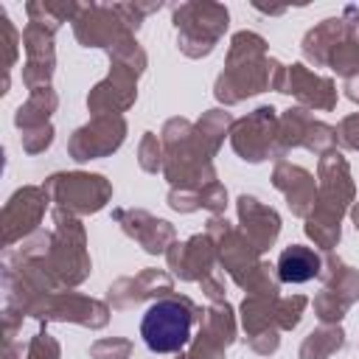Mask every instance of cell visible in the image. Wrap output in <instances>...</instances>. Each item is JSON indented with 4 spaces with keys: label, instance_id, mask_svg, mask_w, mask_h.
I'll use <instances>...</instances> for the list:
<instances>
[{
    "label": "cell",
    "instance_id": "obj_1",
    "mask_svg": "<svg viewBox=\"0 0 359 359\" xmlns=\"http://www.w3.org/2000/svg\"><path fill=\"white\" fill-rule=\"evenodd\" d=\"M286 65L266 53V39L255 31H236L227 45L224 70L216 76L213 95L227 109L258 93H280Z\"/></svg>",
    "mask_w": 359,
    "mask_h": 359
},
{
    "label": "cell",
    "instance_id": "obj_2",
    "mask_svg": "<svg viewBox=\"0 0 359 359\" xmlns=\"http://www.w3.org/2000/svg\"><path fill=\"white\" fill-rule=\"evenodd\" d=\"M163 140V177L171 188L185 191H202L205 185L216 182L213 157L205 154V149L194 137V123L188 118H168L160 129Z\"/></svg>",
    "mask_w": 359,
    "mask_h": 359
},
{
    "label": "cell",
    "instance_id": "obj_3",
    "mask_svg": "<svg viewBox=\"0 0 359 359\" xmlns=\"http://www.w3.org/2000/svg\"><path fill=\"white\" fill-rule=\"evenodd\" d=\"M205 317V309H199L185 294H168L154 300L143 320H140V337L151 353H182L194 339V325H199Z\"/></svg>",
    "mask_w": 359,
    "mask_h": 359
},
{
    "label": "cell",
    "instance_id": "obj_4",
    "mask_svg": "<svg viewBox=\"0 0 359 359\" xmlns=\"http://www.w3.org/2000/svg\"><path fill=\"white\" fill-rule=\"evenodd\" d=\"M53 241L45 255L48 272L59 283V289H73L84 283L93 272V261L87 252V230L79 216L53 208Z\"/></svg>",
    "mask_w": 359,
    "mask_h": 359
},
{
    "label": "cell",
    "instance_id": "obj_5",
    "mask_svg": "<svg viewBox=\"0 0 359 359\" xmlns=\"http://www.w3.org/2000/svg\"><path fill=\"white\" fill-rule=\"evenodd\" d=\"M171 22L177 28V48L188 59H205L213 53L219 39L230 25V11L213 0H188L171 8Z\"/></svg>",
    "mask_w": 359,
    "mask_h": 359
},
{
    "label": "cell",
    "instance_id": "obj_6",
    "mask_svg": "<svg viewBox=\"0 0 359 359\" xmlns=\"http://www.w3.org/2000/svg\"><path fill=\"white\" fill-rule=\"evenodd\" d=\"M353 199H356V185L351 177V165L342 157V151L334 149L317 160V199H314V210L303 222L342 227V219L353 208Z\"/></svg>",
    "mask_w": 359,
    "mask_h": 359
},
{
    "label": "cell",
    "instance_id": "obj_7",
    "mask_svg": "<svg viewBox=\"0 0 359 359\" xmlns=\"http://www.w3.org/2000/svg\"><path fill=\"white\" fill-rule=\"evenodd\" d=\"M42 185L53 208H62L79 219L104 210L112 199V182L104 174L93 171H56L45 177Z\"/></svg>",
    "mask_w": 359,
    "mask_h": 359
},
{
    "label": "cell",
    "instance_id": "obj_8",
    "mask_svg": "<svg viewBox=\"0 0 359 359\" xmlns=\"http://www.w3.org/2000/svg\"><path fill=\"white\" fill-rule=\"evenodd\" d=\"M205 233L210 236V241L216 244V255H219V266L230 275V280L241 289L244 280L250 278V272L261 264V250L244 236L241 227H233L224 216H210L205 222Z\"/></svg>",
    "mask_w": 359,
    "mask_h": 359
},
{
    "label": "cell",
    "instance_id": "obj_9",
    "mask_svg": "<svg viewBox=\"0 0 359 359\" xmlns=\"http://www.w3.org/2000/svg\"><path fill=\"white\" fill-rule=\"evenodd\" d=\"M275 137H278V109L272 104H261L244 118L233 121L230 146L244 163L275 160Z\"/></svg>",
    "mask_w": 359,
    "mask_h": 359
},
{
    "label": "cell",
    "instance_id": "obj_10",
    "mask_svg": "<svg viewBox=\"0 0 359 359\" xmlns=\"http://www.w3.org/2000/svg\"><path fill=\"white\" fill-rule=\"evenodd\" d=\"M31 317L39 320L42 325L45 323H73V325L98 331L109 323V303L98 300V297L79 294L73 289H59V292L42 297Z\"/></svg>",
    "mask_w": 359,
    "mask_h": 359
},
{
    "label": "cell",
    "instance_id": "obj_11",
    "mask_svg": "<svg viewBox=\"0 0 359 359\" xmlns=\"http://www.w3.org/2000/svg\"><path fill=\"white\" fill-rule=\"evenodd\" d=\"M50 205V196L45 185H22L17 188L8 202L3 205L0 213V227H3V247H14L17 241L31 238L39 233V224L45 219V210Z\"/></svg>",
    "mask_w": 359,
    "mask_h": 359
},
{
    "label": "cell",
    "instance_id": "obj_12",
    "mask_svg": "<svg viewBox=\"0 0 359 359\" xmlns=\"http://www.w3.org/2000/svg\"><path fill=\"white\" fill-rule=\"evenodd\" d=\"M126 118L123 115H98L90 118L84 126L73 129L67 137V154L76 163H90L115 154L126 140Z\"/></svg>",
    "mask_w": 359,
    "mask_h": 359
},
{
    "label": "cell",
    "instance_id": "obj_13",
    "mask_svg": "<svg viewBox=\"0 0 359 359\" xmlns=\"http://www.w3.org/2000/svg\"><path fill=\"white\" fill-rule=\"evenodd\" d=\"M236 311L227 300L210 303L199 323L196 337L188 345V359H227V348L236 342Z\"/></svg>",
    "mask_w": 359,
    "mask_h": 359
},
{
    "label": "cell",
    "instance_id": "obj_14",
    "mask_svg": "<svg viewBox=\"0 0 359 359\" xmlns=\"http://www.w3.org/2000/svg\"><path fill=\"white\" fill-rule=\"evenodd\" d=\"M168 294H174V275L165 269H157V266H146L137 275H123V278L112 280L107 289V303H109V309L126 311L146 300H160Z\"/></svg>",
    "mask_w": 359,
    "mask_h": 359
},
{
    "label": "cell",
    "instance_id": "obj_15",
    "mask_svg": "<svg viewBox=\"0 0 359 359\" xmlns=\"http://www.w3.org/2000/svg\"><path fill=\"white\" fill-rule=\"evenodd\" d=\"M165 264H168V269H171L174 278L185 280V283H202L219 266L216 244L210 241L208 233H194L191 238L174 241L168 247Z\"/></svg>",
    "mask_w": 359,
    "mask_h": 359
},
{
    "label": "cell",
    "instance_id": "obj_16",
    "mask_svg": "<svg viewBox=\"0 0 359 359\" xmlns=\"http://www.w3.org/2000/svg\"><path fill=\"white\" fill-rule=\"evenodd\" d=\"M126 34H132V31L126 28V22L118 14L115 3L112 6L87 3V6H81L79 17L73 20V36H76V42L81 48H104V50H109Z\"/></svg>",
    "mask_w": 359,
    "mask_h": 359
},
{
    "label": "cell",
    "instance_id": "obj_17",
    "mask_svg": "<svg viewBox=\"0 0 359 359\" xmlns=\"http://www.w3.org/2000/svg\"><path fill=\"white\" fill-rule=\"evenodd\" d=\"M112 219L115 224L143 247V252L149 255H165L168 247L177 241V230L171 222L151 216L143 208H112Z\"/></svg>",
    "mask_w": 359,
    "mask_h": 359
},
{
    "label": "cell",
    "instance_id": "obj_18",
    "mask_svg": "<svg viewBox=\"0 0 359 359\" xmlns=\"http://www.w3.org/2000/svg\"><path fill=\"white\" fill-rule=\"evenodd\" d=\"M137 101V76L121 65H109V73L93 84L87 93V112L98 115H123Z\"/></svg>",
    "mask_w": 359,
    "mask_h": 359
},
{
    "label": "cell",
    "instance_id": "obj_19",
    "mask_svg": "<svg viewBox=\"0 0 359 359\" xmlns=\"http://www.w3.org/2000/svg\"><path fill=\"white\" fill-rule=\"evenodd\" d=\"M280 93L292 95L297 101V107H306L309 112L311 109L331 112L337 107V84H334V79L311 73L303 62L286 65V76H283Z\"/></svg>",
    "mask_w": 359,
    "mask_h": 359
},
{
    "label": "cell",
    "instance_id": "obj_20",
    "mask_svg": "<svg viewBox=\"0 0 359 359\" xmlns=\"http://www.w3.org/2000/svg\"><path fill=\"white\" fill-rule=\"evenodd\" d=\"M272 185L283 194L292 216L306 219L314 210V199H317V180L309 168L289 163V160H278L272 168Z\"/></svg>",
    "mask_w": 359,
    "mask_h": 359
},
{
    "label": "cell",
    "instance_id": "obj_21",
    "mask_svg": "<svg viewBox=\"0 0 359 359\" xmlns=\"http://www.w3.org/2000/svg\"><path fill=\"white\" fill-rule=\"evenodd\" d=\"M236 213H238V227L244 230V236L261 252H266L278 241V236H280V213L272 205H264L252 194H241L236 199Z\"/></svg>",
    "mask_w": 359,
    "mask_h": 359
},
{
    "label": "cell",
    "instance_id": "obj_22",
    "mask_svg": "<svg viewBox=\"0 0 359 359\" xmlns=\"http://www.w3.org/2000/svg\"><path fill=\"white\" fill-rule=\"evenodd\" d=\"M345 39V22L342 17H325L323 22H317L314 28H309L303 34V42H300V50H303V59L314 67H328V56L331 50Z\"/></svg>",
    "mask_w": 359,
    "mask_h": 359
},
{
    "label": "cell",
    "instance_id": "obj_23",
    "mask_svg": "<svg viewBox=\"0 0 359 359\" xmlns=\"http://www.w3.org/2000/svg\"><path fill=\"white\" fill-rule=\"evenodd\" d=\"M320 269H323V255L314 252L306 244H289V247H283L280 255H278V264H275V272H278V280L280 283H306V280H314V278H320Z\"/></svg>",
    "mask_w": 359,
    "mask_h": 359
},
{
    "label": "cell",
    "instance_id": "obj_24",
    "mask_svg": "<svg viewBox=\"0 0 359 359\" xmlns=\"http://www.w3.org/2000/svg\"><path fill=\"white\" fill-rule=\"evenodd\" d=\"M320 280L323 289H328L331 294H337L348 309L359 300V269L345 264L339 255L325 252L323 255V269H320Z\"/></svg>",
    "mask_w": 359,
    "mask_h": 359
},
{
    "label": "cell",
    "instance_id": "obj_25",
    "mask_svg": "<svg viewBox=\"0 0 359 359\" xmlns=\"http://www.w3.org/2000/svg\"><path fill=\"white\" fill-rule=\"evenodd\" d=\"M314 115L306 107H289L278 115V137H275V163L286 160L292 149H303L306 132L311 126Z\"/></svg>",
    "mask_w": 359,
    "mask_h": 359
},
{
    "label": "cell",
    "instance_id": "obj_26",
    "mask_svg": "<svg viewBox=\"0 0 359 359\" xmlns=\"http://www.w3.org/2000/svg\"><path fill=\"white\" fill-rule=\"evenodd\" d=\"M56 109H59V95H56L53 87L28 93V98H25V101L17 107V112H14V126H17L20 132L48 126V123H50V115H53Z\"/></svg>",
    "mask_w": 359,
    "mask_h": 359
},
{
    "label": "cell",
    "instance_id": "obj_27",
    "mask_svg": "<svg viewBox=\"0 0 359 359\" xmlns=\"http://www.w3.org/2000/svg\"><path fill=\"white\" fill-rule=\"evenodd\" d=\"M233 115L224 109V107H213V109H205L199 115V121L194 123V137L196 143L205 149L208 157H216L224 137H230V129H233Z\"/></svg>",
    "mask_w": 359,
    "mask_h": 359
},
{
    "label": "cell",
    "instance_id": "obj_28",
    "mask_svg": "<svg viewBox=\"0 0 359 359\" xmlns=\"http://www.w3.org/2000/svg\"><path fill=\"white\" fill-rule=\"evenodd\" d=\"M81 11V3L76 0H31L25 3V14L28 22H39L45 28H50L53 34L62 28V22H73Z\"/></svg>",
    "mask_w": 359,
    "mask_h": 359
},
{
    "label": "cell",
    "instance_id": "obj_29",
    "mask_svg": "<svg viewBox=\"0 0 359 359\" xmlns=\"http://www.w3.org/2000/svg\"><path fill=\"white\" fill-rule=\"evenodd\" d=\"M345 348V331L342 325H323L309 331L297 348V359H331L337 351Z\"/></svg>",
    "mask_w": 359,
    "mask_h": 359
},
{
    "label": "cell",
    "instance_id": "obj_30",
    "mask_svg": "<svg viewBox=\"0 0 359 359\" xmlns=\"http://www.w3.org/2000/svg\"><path fill=\"white\" fill-rule=\"evenodd\" d=\"M275 306L278 297H258V294H244L238 306V320L247 337L261 334L266 328H275Z\"/></svg>",
    "mask_w": 359,
    "mask_h": 359
},
{
    "label": "cell",
    "instance_id": "obj_31",
    "mask_svg": "<svg viewBox=\"0 0 359 359\" xmlns=\"http://www.w3.org/2000/svg\"><path fill=\"white\" fill-rule=\"evenodd\" d=\"M22 50H25V62L34 65H56V42H53V31L39 25V22H28L22 28Z\"/></svg>",
    "mask_w": 359,
    "mask_h": 359
},
{
    "label": "cell",
    "instance_id": "obj_32",
    "mask_svg": "<svg viewBox=\"0 0 359 359\" xmlns=\"http://www.w3.org/2000/svg\"><path fill=\"white\" fill-rule=\"evenodd\" d=\"M107 56H109V65H121V67H126V70H132L137 79L146 73V67H149V56H146V50L140 48V42L135 39V34H126L123 39H118L109 50H107Z\"/></svg>",
    "mask_w": 359,
    "mask_h": 359
},
{
    "label": "cell",
    "instance_id": "obj_33",
    "mask_svg": "<svg viewBox=\"0 0 359 359\" xmlns=\"http://www.w3.org/2000/svg\"><path fill=\"white\" fill-rule=\"evenodd\" d=\"M241 289H244L247 294H258V297H280V280H278L275 266L266 264V261H261V264L250 272V278L244 280Z\"/></svg>",
    "mask_w": 359,
    "mask_h": 359
},
{
    "label": "cell",
    "instance_id": "obj_34",
    "mask_svg": "<svg viewBox=\"0 0 359 359\" xmlns=\"http://www.w3.org/2000/svg\"><path fill=\"white\" fill-rule=\"evenodd\" d=\"M309 297L306 294H289V297H278L275 306V328L278 331H292L300 325L303 314H306Z\"/></svg>",
    "mask_w": 359,
    "mask_h": 359
},
{
    "label": "cell",
    "instance_id": "obj_35",
    "mask_svg": "<svg viewBox=\"0 0 359 359\" xmlns=\"http://www.w3.org/2000/svg\"><path fill=\"white\" fill-rule=\"evenodd\" d=\"M303 149L311 151V154H317V157L334 151V149H337V126H331V123L314 118L311 126H309V132H306Z\"/></svg>",
    "mask_w": 359,
    "mask_h": 359
},
{
    "label": "cell",
    "instance_id": "obj_36",
    "mask_svg": "<svg viewBox=\"0 0 359 359\" xmlns=\"http://www.w3.org/2000/svg\"><path fill=\"white\" fill-rule=\"evenodd\" d=\"M328 67L342 76V79H351L353 73H359V45H353L351 39H342L331 56H328Z\"/></svg>",
    "mask_w": 359,
    "mask_h": 359
},
{
    "label": "cell",
    "instance_id": "obj_37",
    "mask_svg": "<svg viewBox=\"0 0 359 359\" xmlns=\"http://www.w3.org/2000/svg\"><path fill=\"white\" fill-rule=\"evenodd\" d=\"M163 140L154 132H143L140 143H137V165L146 174H157L163 171Z\"/></svg>",
    "mask_w": 359,
    "mask_h": 359
},
{
    "label": "cell",
    "instance_id": "obj_38",
    "mask_svg": "<svg viewBox=\"0 0 359 359\" xmlns=\"http://www.w3.org/2000/svg\"><path fill=\"white\" fill-rule=\"evenodd\" d=\"M311 306H314V314H317V320H320L323 325H339L342 317L348 314V306H345L337 294H331L328 289L317 292V297H314Z\"/></svg>",
    "mask_w": 359,
    "mask_h": 359
},
{
    "label": "cell",
    "instance_id": "obj_39",
    "mask_svg": "<svg viewBox=\"0 0 359 359\" xmlns=\"http://www.w3.org/2000/svg\"><path fill=\"white\" fill-rule=\"evenodd\" d=\"M0 31H3V79H8L17 56H20V42H22V34L11 25L8 14L0 11Z\"/></svg>",
    "mask_w": 359,
    "mask_h": 359
},
{
    "label": "cell",
    "instance_id": "obj_40",
    "mask_svg": "<svg viewBox=\"0 0 359 359\" xmlns=\"http://www.w3.org/2000/svg\"><path fill=\"white\" fill-rule=\"evenodd\" d=\"M135 351L132 339L126 337H104L90 345V359H129Z\"/></svg>",
    "mask_w": 359,
    "mask_h": 359
},
{
    "label": "cell",
    "instance_id": "obj_41",
    "mask_svg": "<svg viewBox=\"0 0 359 359\" xmlns=\"http://www.w3.org/2000/svg\"><path fill=\"white\" fill-rule=\"evenodd\" d=\"M25 359H62V345L48 331H39L25 342Z\"/></svg>",
    "mask_w": 359,
    "mask_h": 359
},
{
    "label": "cell",
    "instance_id": "obj_42",
    "mask_svg": "<svg viewBox=\"0 0 359 359\" xmlns=\"http://www.w3.org/2000/svg\"><path fill=\"white\" fill-rule=\"evenodd\" d=\"M53 126H39V129H28V132H20V146L25 154H42L45 149H50L53 143Z\"/></svg>",
    "mask_w": 359,
    "mask_h": 359
},
{
    "label": "cell",
    "instance_id": "obj_43",
    "mask_svg": "<svg viewBox=\"0 0 359 359\" xmlns=\"http://www.w3.org/2000/svg\"><path fill=\"white\" fill-rule=\"evenodd\" d=\"M199 202H202V210H208L210 216H224V208H227V188L216 180L210 185H205L199 191Z\"/></svg>",
    "mask_w": 359,
    "mask_h": 359
},
{
    "label": "cell",
    "instance_id": "obj_44",
    "mask_svg": "<svg viewBox=\"0 0 359 359\" xmlns=\"http://www.w3.org/2000/svg\"><path fill=\"white\" fill-rule=\"evenodd\" d=\"M337 146L359 151V112H351L337 123Z\"/></svg>",
    "mask_w": 359,
    "mask_h": 359
},
{
    "label": "cell",
    "instance_id": "obj_45",
    "mask_svg": "<svg viewBox=\"0 0 359 359\" xmlns=\"http://www.w3.org/2000/svg\"><path fill=\"white\" fill-rule=\"evenodd\" d=\"M168 208L177 210V213H196L202 210V202H199V191H185V188H168V196H165Z\"/></svg>",
    "mask_w": 359,
    "mask_h": 359
},
{
    "label": "cell",
    "instance_id": "obj_46",
    "mask_svg": "<svg viewBox=\"0 0 359 359\" xmlns=\"http://www.w3.org/2000/svg\"><path fill=\"white\" fill-rule=\"evenodd\" d=\"M247 339V348L258 356H272L278 348H280V331L278 328H266L261 334H252V337H244Z\"/></svg>",
    "mask_w": 359,
    "mask_h": 359
},
{
    "label": "cell",
    "instance_id": "obj_47",
    "mask_svg": "<svg viewBox=\"0 0 359 359\" xmlns=\"http://www.w3.org/2000/svg\"><path fill=\"white\" fill-rule=\"evenodd\" d=\"M199 289H202V294L210 300V303H222V300H227L224 297V278L219 275V272H213V275H208L202 283H199Z\"/></svg>",
    "mask_w": 359,
    "mask_h": 359
},
{
    "label": "cell",
    "instance_id": "obj_48",
    "mask_svg": "<svg viewBox=\"0 0 359 359\" xmlns=\"http://www.w3.org/2000/svg\"><path fill=\"white\" fill-rule=\"evenodd\" d=\"M342 22H345V39H351L353 45H359V8L356 6H345Z\"/></svg>",
    "mask_w": 359,
    "mask_h": 359
},
{
    "label": "cell",
    "instance_id": "obj_49",
    "mask_svg": "<svg viewBox=\"0 0 359 359\" xmlns=\"http://www.w3.org/2000/svg\"><path fill=\"white\" fill-rule=\"evenodd\" d=\"M3 359H25V345L17 339L3 342Z\"/></svg>",
    "mask_w": 359,
    "mask_h": 359
},
{
    "label": "cell",
    "instance_id": "obj_50",
    "mask_svg": "<svg viewBox=\"0 0 359 359\" xmlns=\"http://www.w3.org/2000/svg\"><path fill=\"white\" fill-rule=\"evenodd\" d=\"M345 98L348 101H353V104H359V73H353L351 79H345Z\"/></svg>",
    "mask_w": 359,
    "mask_h": 359
},
{
    "label": "cell",
    "instance_id": "obj_51",
    "mask_svg": "<svg viewBox=\"0 0 359 359\" xmlns=\"http://www.w3.org/2000/svg\"><path fill=\"white\" fill-rule=\"evenodd\" d=\"M348 213H351V222H353V227H356V233H359V202H353V208H351Z\"/></svg>",
    "mask_w": 359,
    "mask_h": 359
}]
</instances>
